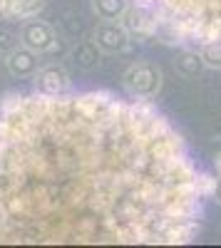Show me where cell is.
<instances>
[{"mask_svg":"<svg viewBox=\"0 0 221 248\" xmlns=\"http://www.w3.org/2000/svg\"><path fill=\"white\" fill-rule=\"evenodd\" d=\"M204 186L152 107L105 92L0 105V243H187Z\"/></svg>","mask_w":221,"mask_h":248,"instance_id":"cell-1","label":"cell"},{"mask_svg":"<svg viewBox=\"0 0 221 248\" xmlns=\"http://www.w3.org/2000/svg\"><path fill=\"white\" fill-rule=\"evenodd\" d=\"M137 15L184 43H221V0H129Z\"/></svg>","mask_w":221,"mask_h":248,"instance_id":"cell-2","label":"cell"},{"mask_svg":"<svg viewBox=\"0 0 221 248\" xmlns=\"http://www.w3.org/2000/svg\"><path fill=\"white\" fill-rule=\"evenodd\" d=\"M55 40H57V37H55V30H52L47 23H43V20H32V17H30L28 23L23 25V30H20V45L35 50L37 55L52 50Z\"/></svg>","mask_w":221,"mask_h":248,"instance_id":"cell-3","label":"cell"},{"mask_svg":"<svg viewBox=\"0 0 221 248\" xmlns=\"http://www.w3.org/2000/svg\"><path fill=\"white\" fill-rule=\"evenodd\" d=\"M32 82H35V92H40V94H63V92L70 90V77L63 67L37 70Z\"/></svg>","mask_w":221,"mask_h":248,"instance_id":"cell-4","label":"cell"},{"mask_svg":"<svg viewBox=\"0 0 221 248\" xmlns=\"http://www.w3.org/2000/svg\"><path fill=\"white\" fill-rule=\"evenodd\" d=\"M5 67L13 77H35L37 72V52L25 47V45H17L8 60H5Z\"/></svg>","mask_w":221,"mask_h":248,"instance_id":"cell-5","label":"cell"},{"mask_svg":"<svg viewBox=\"0 0 221 248\" xmlns=\"http://www.w3.org/2000/svg\"><path fill=\"white\" fill-rule=\"evenodd\" d=\"M45 8V0H5V13L10 20H30Z\"/></svg>","mask_w":221,"mask_h":248,"instance_id":"cell-6","label":"cell"},{"mask_svg":"<svg viewBox=\"0 0 221 248\" xmlns=\"http://www.w3.org/2000/svg\"><path fill=\"white\" fill-rule=\"evenodd\" d=\"M17 47V37L10 30H0V60H8V55Z\"/></svg>","mask_w":221,"mask_h":248,"instance_id":"cell-7","label":"cell"},{"mask_svg":"<svg viewBox=\"0 0 221 248\" xmlns=\"http://www.w3.org/2000/svg\"><path fill=\"white\" fill-rule=\"evenodd\" d=\"M8 13H5V0H0V20H5Z\"/></svg>","mask_w":221,"mask_h":248,"instance_id":"cell-8","label":"cell"}]
</instances>
